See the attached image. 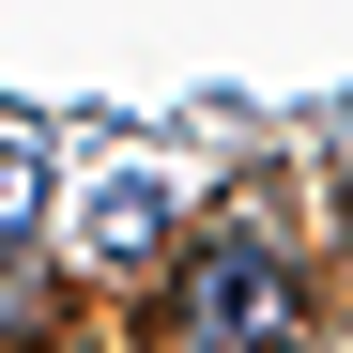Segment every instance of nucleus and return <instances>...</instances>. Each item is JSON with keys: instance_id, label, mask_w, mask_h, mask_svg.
<instances>
[{"instance_id": "1", "label": "nucleus", "mask_w": 353, "mask_h": 353, "mask_svg": "<svg viewBox=\"0 0 353 353\" xmlns=\"http://www.w3.org/2000/svg\"><path fill=\"white\" fill-rule=\"evenodd\" d=\"M169 338L185 353H292L307 338V276H292L261 230H215L185 261V292H169Z\"/></svg>"}, {"instance_id": "2", "label": "nucleus", "mask_w": 353, "mask_h": 353, "mask_svg": "<svg viewBox=\"0 0 353 353\" xmlns=\"http://www.w3.org/2000/svg\"><path fill=\"white\" fill-rule=\"evenodd\" d=\"M31 230H46V154L0 139V246H31Z\"/></svg>"}]
</instances>
